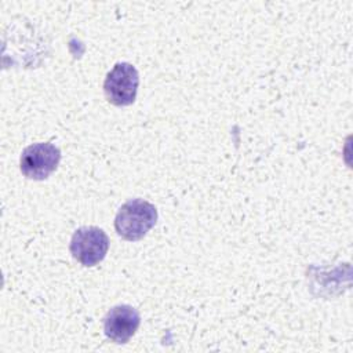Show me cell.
I'll return each mask as SVG.
<instances>
[{
  "mask_svg": "<svg viewBox=\"0 0 353 353\" xmlns=\"http://www.w3.org/2000/svg\"><path fill=\"white\" fill-rule=\"evenodd\" d=\"M156 207L143 200L132 199L125 201L114 216V229L117 234L128 241L141 240L156 223Z\"/></svg>",
  "mask_w": 353,
  "mask_h": 353,
  "instance_id": "obj_1",
  "label": "cell"
},
{
  "mask_svg": "<svg viewBox=\"0 0 353 353\" xmlns=\"http://www.w3.org/2000/svg\"><path fill=\"white\" fill-rule=\"evenodd\" d=\"M138 85L139 73L137 68L128 62H117L105 77L103 92L112 105L128 106L137 98Z\"/></svg>",
  "mask_w": 353,
  "mask_h": 353,
  "instance_id": "obj_2",
  "label": "cell"
},
{
  "mask_svg": "<svg viewBox=\"0 0 353 353\" xmlns=\"http://www.w3.org/2000/svg\"><path fill=\"white\" fill-rule=\"evenodd\" d=\"M70 254L83 266H95L109 250L108 234L97 226L79 228L70 240Z\"/></svg>",
  "mask_w": 353,
  "mask_h": 353,
  "instance_id": "obj_3",
  "label": "cell"
},
{
  "mask_svg": "<svg viewBox=\"0 0 353 353\" xmlns=\"http://www.w3.org/2000/svg\"><path fill=\"white\" fill-rule=\"evenodd\" d=\"M61 161V150L50 142H37L26 146L19 159V167L28 179L43 181L48 178Z\"/></svg>",
  "mask_w": 353,
  "mask_h": 353,
  "instance_id": "obj_4",
  "label": "cell"
},
{
  "mask_svg": "<svg viewBox=\"0 0 353 353\" xmlns=\"http://www.w3.org/2000/svg\"><path fill=\"white\" fill-rule=\"evenodd\" d=\"M141 324L139 312L130 305L112 307L103 319V332L114 343H125Z\"/></svg>",
  "mask_w": 353,
  "mask_h": 353,
  "instance_id": "obj_5",
  "label": "cell"
}]
</instances>
